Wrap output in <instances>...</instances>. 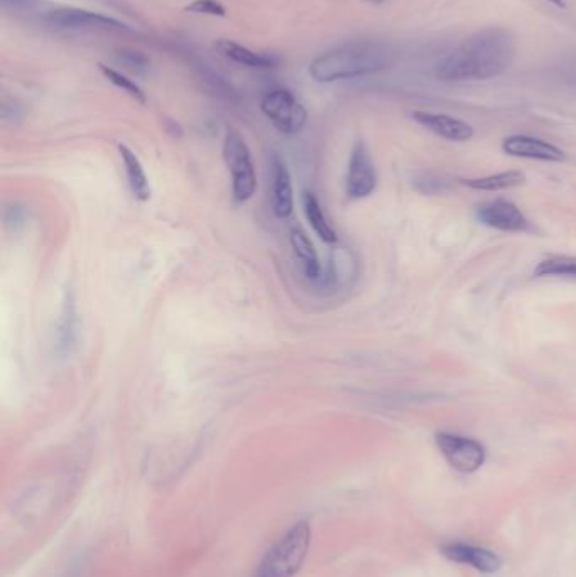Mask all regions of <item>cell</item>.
Segmentation results:
<instances>
[{
	"label": "cell",
	"mask_w": 576,
	"mask_h": 577,
	"mask_svg": "<svg viewBox=\"0 0 576 577\" xmlns=\"http://www.w3.org/2000/svg\"><path fill=\"white\" fill-rule=\"evenodd\" d=\"M375 188H377V171L374 159L370 156L367 144L364 141H357L348 157L345 193L350 200H364L374 193Z\"/></svg>",
	"instance_id": "obj_7"
},
{
	"label": "cell",
	"mask_w": 576,
	"mask_h": 577,
	"mask_svg": "<svg viewBox=\"0 0 576 577\" xmlns=\"http://www.w3.org/2000/svg\"><path fill=\"white\" fill-rule=\"evenodd\" d=\"M411 117L423 129L430 130L431 134L438 135L445 141L467 142L475 135L472 125L465 120L452 117V115L416 110Z\"/></svg>",
	"instance_id": "obj_14"
},
{
	"label": "cell",
	"mask_w": 576,
	"mask_h": 577,
	"mask_svg": "<svg viewBox=\"0 0 576 577\" xmlns=\"http://www.w3.org/2000/svg\"><path fill=\"white\" fill-rule=\"evenodd\" d=\"M269 193H271L272 213L278 216L279 220H286L293 215V179L286 162L276 152L269 159Z\"/></svg>",
	"instance_id": "obj_11"
},
{
	"label": "cell",
	"mask_w": 576,
	"mask_h": 577,
	"mask_svg": "<svg viewBox=\"0 0 576 577\" xmlns=\"http://www.w3.org/2000/svg\"><path fill=\"white\" fill-rule=\"evenodd\" d=\"M213 48L225 60L232 61V63H237L240 66H247V68H252V70H269V68H274L276 63H278L276 58L267 56V54L257 53L254 49L242 46V44L230 41V39H218L213 44Z\"/></svg>",
	"instance_id": "obj_15"
},
{
	"label": "cell",
	"mask_w": 576,
	"mask_h": 577,
	"mask_svg": "<svg viewBox=\"0 0 576 577\" xmlns=\"http://www.w3.org/2000/svg\"><path fill=\"white\" fill-rule=\"evenodd\" d=\"M80 333H82V319L78 313L77 297H75V292L66 291L58 323H56V355L63 360L70 358L78 350Z\"/></svg>",
	"instance_id": "obj_10"
},
{
	"label": "cell",
	"mask_w": 576,
	"mask_h": 577,
	"mask_svg": "<svg viewBox=\"0 0 576 577\" xmlns=\"http://www.w3.org/2000/svg\"><path fill=\"white\" fill-rule=\"evenodd\" d=\"M475 216L484 227L492 228L497 232L522 233L531 230L528 216L522 213L516 203L504 200V198L485 201L477 206Z\"/></svg>",
	"instance_id": "obj_8"
},
{
	"label": "cell",
	"mask_w": 576,
	"mask_h": 577,
	"mask_svg": "<svg viewBox=\"0 0 576 577\" xmlns=\"http://www.w3.org/2000/svg\"><path fill=\"white\" fill-rule=\"evenodd\" d=\"M435 441L446 463L463 475H472L479 471L487 459L484 444L473 437L455 432H436Z\"/></svg>",
	"instance_id": "obj_6"
},
{
	"label": "cell",
	"mask_w": 576,
	"mask_h": 577,
	"mask_svg": "<svg viewBox=\"0 0 576 577\" xmlns=\"http://www.w3.org/2000/svg\"><path fill=\"white\" fill-rule=\"evenodd\" d=\"M440 552L448 561L465 564L484 574H494L502 566V559L494 551L479 547V545L448 542V544L441 545Z\"/></svg>",
	"instance_id": "obj_13"
},
{
	"label": "cell",
	"mask_w": 576,
	"mask_h": 577,
	"mask_svg": "<svg viewBox=\"0 0 576 577\" xmlns=\"http://www.w3.org/2000/svg\"><path fill=\"white\" fill-rule=\"evenodd\" d=\"M303 211H305L306 220L321 242L328 243V245L337 243V230L333 228L328 216L325 215L323 206H321L320 200L316 198L315 193H311V191L303 193Z\"/></svg>",
	"instance_id": "obj_17"
},
{
	"label": "cell",
	"mask_w": 576,
	"mask_h": 577,
	"mask_svg": "<svg viewBox=\"0 0 576 577\" xmlns=\"http://www.w3.org/2000/svg\"><path fill=\"white\" fill-rule=\"evenodd\" d=\"M502 151L507 156L529 161L561 162L566 159L563 149L533 135H509L502 141Z\"/></svg>",
	"instance_id": "obj_12"
},
{
	"label": "cell",
	"mask_w": 576,
	"mask_h": 577,
	"mask_svg": "<svg viewBox=\"0 0 576 577\" xmlns=\"http://www.w3.org/2000/svg\"><path fill=\"white\" fill-rule=\"evenodd\" d=\"M117 63H119L125 71H129L132 75L142 76L146 75L151 61L146 54L141 51H134V49H124L117 54Z\"/></svg>",
	"instance_id": "obj_22"
},
{
	"label": "cell",
	"mask_w": 576,
	"mask_h": 577,
	"mask_svg": "<svg viewBox=\"0 0 576 577\" xmlns=\"http://www.w3.org/2000/svg\"><path fill=\"white\" fill-rule=\"evenodd\" d=\"M44 21L49 26L61 27V29H102V31H129V26L124 22L117 21L114 17L97 14V12L77 9V7H60L55 11H49L44 16Z\"/></svg>",
	"instance_id": "obj_9"
},
{
	"label": "cell",
	"mask_w": 576,
	"mask_h": 577,
	"mask_svg": "<svg viewBox=\"0 0 576 577\" xmlns=\"http://www.w3.org/2000/svg\"><path fill=\"white\" fill-rule=\"evenodd\" d=\"M311 529L308 522L294 524L264 554L252 577H293L305 564L310 551Z\"/></svg>",
	"instance_id": "obj_3"
},
{
	"label": "cell",
	"mask_w": 576,
	"mask_h": 577,
	"mask_svg": "<svg viewBox=\"0 0 576 577\" xmlns=\"http://www.w3.org/2000/svg\"><path fill=\"white\" fill-rule=\"evenodd\" d=\"M185 11L212 17H223L227 14V9L218 0H193L185 7Z\"/></svg>",
	"instance_id": "obj_23"
},
{
	"label": "cell",
	"mask_w": 576,
	"mask_h": 577,
	"mask_svg": "<svg viewBox=\"0 0 576 577\" xmlns=\"http://www.w3.org/2000/svg\"><path fill=\"white\" fill-rule=\"evenodd\" d=\"M533 276L536 279H544V277L576 279V257L573 255H549L536 265Z\"/></svg>",
	"instance_id": "obj_20"
},
{
	"label": "cell",
	"mask_w": 576,
	"mask_h": 577,
	"mask_svg": "<svg viewBox=\"0 0 576 577\" xmlns=\"http://www.w3.org/2000/svg\"><path fill=\"white\" fill-rule=\"evenodd\" d=\"M526 181L528 178L522 171H506V173L489 174V176H482V178L462 179V184L473 191L497 193V191L519 188Z\"/></svg>",
	"instance_id": "obj_19"
},
{
	"label": "cell",
	"mask_w": 576,
	"mask_h": 577,
	"mask_svg": "<svg viewBox=\"0 0 576 577\" xmlns=\"http://www.w3.org/2000/svg\"><path fill=\"white\" fill-rule=\"evenodd\" d=\"M546 2H549V4H551V6H555L556 9H561V11H566V0H546Z\"/></svg>",
	"instance_id": "obj_24"
},
{
	"label": "cell",
	"mask_w": 576,
	"mask_h": 577,
	"mask_svg": "<svg viewBox=\"0 0 576 577\" xmlns=\"http://www.w3.org/2000/svg\"><path fill=\"white\" fill-rule=\"evenodd\" d=\"M365 2H369V4H374V6H379V4H384L386 0H365Z\"/></svg>",
	"instance_id": "obj_25"
},
{
	"label": "cell",
	"mask_w": 576,
	"mask_h": 577,
	"mask_svg": "<svg viewBox=\"0 0 576 577\" xmlns=\"http://www.w3.org/2000/svg\"><path fill=\"white\" fill-rule=\"evenodd\" d=\"M98 70H100V73H102V75H104L105 78L114 85V87L127 93V95L134 98L136 102L146 103V93H144V90H142V88L139 87L136 81L132 80V78L124 75V73H120V71L115 70V68H110V66L104 65V63L98 65Z\"/></svg>",
	"instance_id": "obj_21"
},
{
	"label": "cell",
	"mask_w": 576,
	"mask_h": 577,
	"mask_svg": "<svg viewBox=\"0 0 576 577\" xmlns=\"http://www.w3.org/2000/svg\"><path fill=\"white\" fill-rule=\"evenodd\" d=\"M261 110L281 134H298L308 120L305 105L286 88H276L267 92L262 98Z\"/></svg>",
	"instance_id": "obj_5"
},
{
	"label": "cell",
	"mask_w": 576,
	"mask_h": 577,
	"mask_svg": "<svg viewBox=\"0 0 576 577\" xmlns=\"http://www.w3.org/2000/svg\"><path fill=\"white\" fill-rule=\"evenodd\" d=\"M516 51V36L507 27H484L446 54L435 75L445 83L490 80L511 68Z\"/></svg>",
	"instance_id": "obj_1"
},
{
	"label": "cell",
	"mask_w": 576,
	"mask_h": 577,
	"mask_svg": "<svg viewBox=\"0 0 576 577\" xmlns=\"http://www.w3.org/2000/svg\"><path fill=\"white\" fill-rule=\"evenodd\" d=\"M291 247H293L294 257L301 265V270L305 272V276L311 281L320 279V257H318V252H316L315 245L311 242L310 237L303 230L294 228L293 232H291Z\"/></svg>",
	"instance_id": "obj_18"
},
{
	"label": "cell",
	"mask_w": 576,
	"mask_h": 577,
	"mask_svg": "<svg viewBox=\"0 0 576 577\" xmlns=\"http://www.w3.org/2000/svg\"><path fill=\"white\" fill-rule=\"evenodd\" d=\"M396 60L397 49L389 41L357 39L316 56L308 73L316 83H335L381 73Z\"/></svg>",
	"instance_id": "obj_2"
},
{
	"label": "cell",
	"mask_w": 576,
	"mask_h": 577,
	"mask_svg": "<svg viewBox=\"0 0 576 577\" xmlns=\"http://www.w3.org/2000/svg\"><path fill=\"white\" fill-rule=\"evenodd\" d=\"M222 152L232 179V196L237 203H245L256 195L257 189L256 166L249 146L237 130H229L223 139Z\"/></svg>",
	"instance_id": "obj_4"
},
{
	"label": "cell",
	"mask_w": 576,
	"mask_h": 577,
	"mask_svg": "<svg viewBox=\"0 0 576 577\" xmlns=\"http://www.w3.org/2000/svg\"><path fill=\"white\" fill-rule=\"evenodd\" d=\"M117 147H119L125 178H127V184L131 188L132 195L136 200L146 203V201L151 200L153 189H151V183H149L146 171L142 168L139 157L136 156V152L132 151L131 147L125 146V144H119Z\"/></svg>",
	"instance_id": "obj_16"
}]
</instances>
